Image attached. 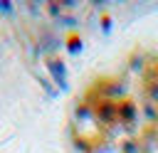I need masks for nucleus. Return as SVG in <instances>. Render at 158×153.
<instances>
[{"label": "nucleus", "instance_id": "1", "mask_svg": "<svg viewBox=\"0 0 158 153\" xmlns=\"http://www.w3.org/2000/svg\"><path fill=\"white\" fill-rule=\"evenodd\" d=\"M12 12V2H0V15H7Z\"/></svg>", "mask_w": 158, "mask_h": 153}]
</instances>
